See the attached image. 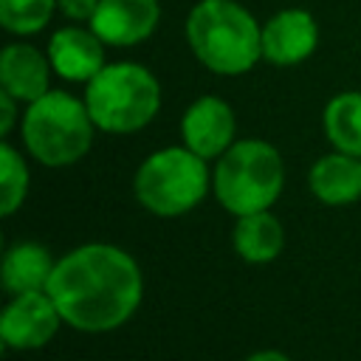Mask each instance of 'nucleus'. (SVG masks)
Segmentation results:
<instances>
[{
    "instance_id": "f257e3e1",
    "label": "nucleus",
    "mask_w": 361,
    "mask_h": 361,
    "mask_svg": "<svg viewBox=\"0 0 361 361\" xmlns=\"http://www.w3.org/2000/svg\"><path fill=\"white\" fill-rule=\"evenodd\" d=\"M48 293L73 330L107 333L135 316L144 299V276L124 248L85 243L56 259Z\"/></svg>"
},
{
    "instance_id": "f03ea898",
    "label": "nucleus",
    "mask_w": 361,
    "mask_h": 361,
    "mask_svg": "<svg viewBox=\"0 0 361 361\" xmlns=\"http://www.w3.org/2000/svg\"><path fill=\"white\" fill-rule=\"evenodd\" d=\"M186 42L220 76L248 73L262 59V25L237 0H197L186 17Z\"/></svg>"
},
{
    "instance_id": "7ed1b4c3",
    "label": "nucleus",
    "mask_w": 361,
    "mask_h": 361,
    "mask_svg": "<svg viewBox=\"0 0 361 361\" xmlns=\"http://www.w3.org/2000/svg\"><path fill=\"white\" fill-rule=\"evenodd\" d=\"M285 186V164L274 144L262 138L234 141L214 164L212 192L217 203L234 214L271 209Z\"/></svg>"
},
{
    "instance_id": "20e7f679",
    "label": "nucleus",
    "mask_w": 361,
    "mask_h": 361,
    "mask_svg": "<svg viewBox=\"0 0 361 361\" xmlns=\"http://www.w3.org/2000/svg\"><path fill=\"white\" fill-rule=\"evenodd\" d=\"M20 130L28 155L51 169H59L90 152L96 124L85 99L79 102L65 90H48L45 96L28 102Z\"/></svg>"
},
{
    "instance_id": "39448f33",
    "label": "nucleus",
    "mask_w": 361,
    "mask_h": 361,
    "mask_svg": "<svg viewBox=\"0 0 361 361\" xmlns=\"http://www.w3.org/2000/svg\"><path fill=\"white\" fill-rule=\"evenodd\" d=\"M85 104L96 130L113 135L138 133L161 110V85L138 62H113L85 85Z\"/></svg>"
},
{
    "instance_id": "423d86ee",
    "label": "nucleus",
    "mask_w": 361,
    "mask_h": 361,
    "mask_svg": "<svg viewBox=\"0 0 361 361\" xmlns=\"http://www.w3.org/2000/svg\"><path fill=\"white\" fill-rule=\"evenodd\" d=\"M212 189L206 158L189 147H164L149 152L133 178L135 200L158 217H180L203 203Z\"/></svg>"
},
{
    "instance_id": "0eeeda50",
    "label": "nucleus",
    "mask_w": 361,
    "mask_h": 361,
    "mask_svg": "<svg viewBox=\"0 0 361 361\" xmlns=\"http://www.w3.org/2000/svg\"><path fill=\"white\" fill-rule=\"evenodd\" d=\"M59 324L65 319L48 290L14 293L0 313V341L6 350H39L56 336Z\"/></svg>"
},
{
    "instance_id": "6e6552de",
    "label": "nucleus",
    "mask_w": 361,
    "mask_h": 361,
    "mask_svg": "<svg viewBox=\"0 0 361 361\" xmlns=\"http://www.w3.org/2000/svg\"><path fill=\"white\" fill-rule=\"evenodd\" d=\"M237 133L234 110L220 96H200L195 99L180 118V138L183 147L197 152L206 161H217L231 144Z\"/></svg>"
},
{
    "instance_id": "1a4fd4ad",
    "label": "nucleus",
    "mask_w": 361,
    "mask_h": 361,
    "mask_svg": "<svg viewBox=\"0 0 361 361\" xmlns=\"http://www.w3.org/2000/svg\"><path fill=\"white\" fill-rule=\"evenodd\" d=\"M161 20L158 0H99L90 28L104 45L130 48L152 37Z\"/></svg>"
},
{
    "instance_id": "9d476101",
    "label": "nucleus",
    "mask_w": 361,
    "mask_h": 361,
    "mask_svg": "<svg viewBox=\"0 0 361 361\" xmlns=\"http://www.w3.org/2000/svg\"><path fill=\"white\" fill-rule=\"evenodd\" d=\"M319 45V23L305 8H282L262 25V59L279 68L305 62Z\"/></svg>"
},
{
    "instance_id": "9b49d317",
    "label": "nucleus",
    "mask_w": 361,
    "mask_h": 361,
    "mask_svg": "<svg viewBox=\"0 0 361 361\" xmlns=\"http://www.w3.org/2000/svg\"><path fill=\"white\" fill-rule=\"evenodd\" d=\"M48 59L56 76L68 82H90L107 62H104V42L93 28L68 25L51 34L48 39Z\"/></svg>"
},
{
    "instance_id": "f8f14e48",
    "label": "nucleus",
    "mask_w": 361,
    "mask_h": 361,
    "mask_svg": "<svg viewBox=\"0 0 361 361\" xmlns=\"http://www.w3.org/2000/svg\"><path fill=\"white\" fill-rule=\"evenodd\" d=\"M51 59L28 42H8L0 54V90L17 102H34L51 90Z\"/></svg>"
},
{
    "instance_id": "ddd939ff",
    "label": "nucleus",
    "mask_w": 361,
    "mask_h": 361,
    "mask_svg": "<svg viewBox=\"0 0 361 361\" xmlns=\"http://www.w3.org/2000/svg\"><path fill=\"white\" fill-rule=\"evenodd\" d=\"M307 186L324 206H350L361 197V158L333 149L322 155L310 172Z\"/></svg>"
},
{
    "instance_id": "4468645a",
    "label": "nucleus",
    "mask_w": 361,
    "mask_h": 361,
    "mask_svg": "<svg viewBox=\"0 0 361 361\" xmlns=\"http://www.w3.org/2000/svg\"><path fill=\"white\" fill-rule=\"evenodd\" d=\"M56 268V259L42 243L34 240H20L6 248L3 265H0V282L3 288L14 293H28V290H48L51 274Z\"/></svg>"
},
{
    "instance_id": "2eb2a0df",
    "label": "nucleus",
    "mask_w": 361,
    "mask_h": 361,
    "mask_svg": "<svg viewBox=\"0 0 361 361\" xmlns=\"http://www.w3.org/2000/svg\"><path fill=\"white\" fill-rule=\"evenodd\" d=\"M231 245L243 262L251 265H265L274 262L282 248H285V228L279 217L265 209V212H251L237 217L234 231H231Z\"/></svg>"
},
{
    "instance_id": "dca6fc26",
    "label": "nucleus",
    "mask_w": 361,
    "mask_h": 361,
    "mask_svg": "<svg viewBox=\"0 0 361 361\" xmlns=\"http://www.w3.org/2000/svg\"><path fill=\"white\" fill-rule=\"evenodd\" d=\"M324 135L333 149L361 158V90H344L324 107Z\"/></svg>"
},
{
    "instance_id": "f3484780",
    "label": "nucleus",
    "mask_w": 361,
    "mask_h": 361,
    "mask_svg": "<svg viewBox=\"0 0 361 361\" xmlns=\"http://www.w3.org/2000/svg\"><path fill=\"white\" fill-rule=\"evenodd\" d=\"M28 164L25 158L8 144H0V214L11 217L17 209H23L25 197H28Z\"/></svg>"
},
{
    "instance_id": "a211bd4d",
    "label": "nucleus",
    "mask_w": 361,
    "mask_h": 361,
    "mask_svg": "<svg viewBox=\"0 0 361 361\" xmlns=\"http://www.w3.org/2000/svg\"><path fill=\"white\" fill-rule=\"evenodd\" d=\"M56 11V0H0V25L8 34H39Z\"/></svg>"
},
{
    "instance_id": "6ab92c4d",
    "label": "nucleus",
    "mask_w": 361,
    "mask_h": 361,
    "mask_svg": "<svg viewBox=\"0 0 361 361\" xmlns=\"http://www.w3.org/2000/svg\"><path fill=\"white\" fill-rule=\"evenodd\" d=\"M56 8L68 17V20H76V23H90L96 8H99V0H56Z\"/></svg>"
},
{
    "instance_id": "aec40b11",
    "label": "nucleus",
    "mask_w": 361,
    "mask_h": 361,
    "mask_svg": "<svg viewBox=\"0 0 361 361\" xmlns=\"http://www.w3.org/2000/svg\"><path fill=\"white\" fill-rule=\"evenodd\" d=\"M17 99L6 90H0V135L6 138L11 130H14V121H17Z\"/></svg>"
},
{
    "instance_id": "412c9836",
    "label": "nucleus",
    "mask_w": 361,
    "mask_h": 361,
    "mask_svg": "<svg viewBox=\"0 0 361 361\" xmlns=\"http://www.w3.org/2000/svg\"><path fill=\"white\" fill-rule=\"evenodd\" d=\"M243 361H290V358L282 350H257V353L245 355Z\"/></svg>"
}]
</instances>
